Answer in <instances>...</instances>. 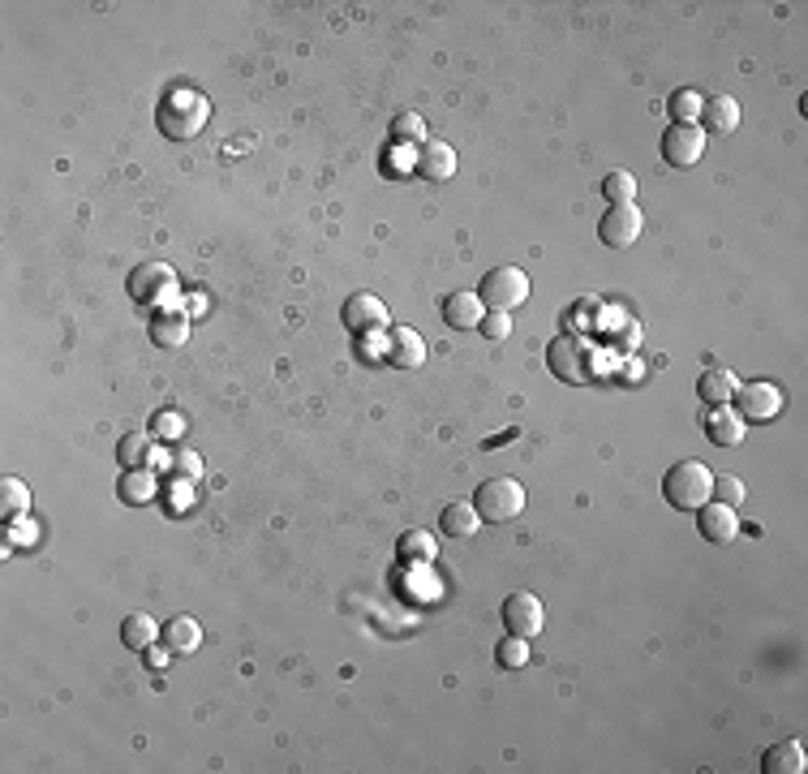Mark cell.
Instances as JSON below:
<instances>
[{
	"instance_id": "obj_30",
	"label": "cell",
	"mask_w": 808,
	"mask_h": 774,
	"mask_svg": "<svg viewBox=\"0 0 808 774\" xmlns=\"http://www.w3.org/2000/svg\"><path fill=\"white\" fill-rule=\"evenodd\" d=\"M495 658H499V667H525L529 663V641L503 633V641L495 645Z\"/></svg>"
},
{
	"instance_id": "obj_13",
	"label": "cell",
	"mask_w": 808,
	"mask_h": 774,
	"mask_svg": "<svg viewBox=\"0 0 808 774\" xmlns=\"http://www.w3.org/2000/svg\"><path fill=\"white\" fill-rule=\"evenodd\" d=\"M482 319H486V306H482L478 293L460 289V293H447L443 297V323L447 327H456V332H473Z\"/></svg>"
},
{
	"instance_id": "obj_31",
	"label": "cell",
	"mask_w": 808,
	"mask_h": 774,
	"mask_svg": "<svg viewBox=\"0 0 808 774\" xmlns=\"http://www.w3.org/2000/svg\"><path fill=\"white\" fill-rule=\"evenodd\" d=\"M392 138H400V142H426V121L417 117V112H400V117L392 121Z\"/></svg>"
},
{
	"instance_id": "obj_10",
	"label": "cell",
	"mask_w": 808,
	"mask_h": 774,
	"mask_svg": "<svg viewBox=\"0 0 808 774\" xmlns=\"http://www.w3.org/2000/svg\"><path fill=\"white\" fill-rule=\"evenodd\" d=\"M172 284H177V271L168 263H142L129 271V297L142 301V306L164 301V293H172Z\"/></svg>"
},
{
	"instance_id": "obj_33",
	"label": "cell",
	"mask_w": 808,
	"mask_h": 774,
	"mask_svg": "<svg viewBox=\"0 0 808 774\" xmlns=\"http://www.w3.org/2000/svg\"><path fill=\"white\" fill-rule=\"evenodd\" d=\"M478 332L486 336V340H508V332H512V319L503 310H486V319L478 323Z\"/></svg>"
},
{
	"instance_id": "obj_35",
	"label": "cell",
	"mask_w": 808,
	"mask_h": 774,
	"mask_svg": "<svg viewBox=\"0 0 808 774\" xmlns=\"http://www.w3.org/2000/svg\"><path fill=\"white\" fill-rule=\"evenodd\" d=\"M172 469H177L185 482H198L202 478V461H198L194 452H177V456H172Z\"/></svg>"
},
{
	"instance_id": "obj_6",
	"label": "cell",
	"mask_w": 808,
	"mask_h": 774,
	"mask_svg": "<svg viewBox=\"0 0 808 774\" xmlns=\"http://www.w3.org/2000/svg\"><path fill=\"white\" fill-rule=\"evenodd\" d=\"M641 233H645V215L637 211V203L606 207V215L598 220V237H602V246H611V250L637 246Z\"/></svg>"
},
{
	"instance_id": "obj_34",
	"label": "cell",
	"mask_w": 808,
	"mask_h": 774,
	"mask_svg": "<svg viewBox=\"0 0 808 774\" xmlns=\"http://www.w3.org/2000/svg\"><path fill=\"white\" fill-rule=\"evenodd\" d=\"M155 435H185V418H181V413L177 409H160V413H155Z\"/></svg>"
},
{
	"instance_id": "obj_11",
	"label": "cell",
	"mask_w": 808,
	"mask_h": 774,
	"mask_svg": "<svg viewBox=\"0 0 808 774\" xmlns=\"http://www.w3.org/2000/svg\"><path fill=\"white\" fill-rule=\"evenodd\" d=\"M340 319H344V327H349V332L370 336V332H383V327H387V306H383V301L374 297V293H353L349 301H344Z\"/></svg>"
},
{
	"instance_id": "obj_4",
	"label": "cell",
	"mask_w": 808,
	"mask_h": 774,
	"mask_svg": "<svg viewBox=\"0 0 808 774\" xmlns=\"http://www.w3.org/2000/svg\"><path fill=\"white\" fill-rule=\"evenodd\" d=\"M478 297H482V306L512 314L516 306H525V301H529V276H525L521 267H508V263H503V267H490L486 276H482Z\"/></svg>"
},
{
	"instance_id": "obj_21",
	"label": "cell",
	"mask_w": 808,
	"mask_h": 774,
	"mask_svg": "<svg viewBox=\"0 0 808 774\" xmlns=\"http://www.w3.org/2000/svg\"><path fill=\"white\" fill-rule=\"evenodd\" d=\"M164 637V628L151 620V615H125V624H121V641L129 645V650H151L155 641Z\"/></svg>"
},
{
	"instance_id": "obj_16",
	"label": "cell",
	"mask_w": 808,
	"mask_h": 774,
	"mask_svg": "<svg viewBox=\"0 0 808 774\" xmlns=\"http://www.w3.org/2000/svg\"><path fill=\"white\" fill-rule=\"evenodd\" d=\"M744 430H748V422H744L731 405H714L710 422H705V435H710V439L718 443V448H735V443L744 439Z\"/></svg>"
},
{
	"instance_id": "obj_24",
	"label": "cell",
	"mask_w": 808,
	"mask_h": 774,
	"mask_svg": "<svg viewBox=\"0 0 808 774\" xmlns=\"http://www.w3.org/2000/svg\"><path fill=\"white\" fill-rule=\"evenodd\" d=\"M435 534L430 529H409V534H400L396 542V555L404 559V564H430L435 559Z\"/></svg>"
},
{
	"instance_id": "obj_3",
	"label": "cell",
	"mask_w": 808,
	"mask_h": 774,
	"mask_svg": "<svg viewBox=\"0 0 808 774\" xmlns=\"http://www.w3.org/2000/svg\"><path fill=\"white\" fill-rule=\"evenodd\" d=\"M473 508L486 525H508L525 512V486L512 482V478H486L473 495Z\"/></svg>"
},
{
	"instance_id": "obj_20",
	"label": "cell",
	"mask_w": 808,
	"mask_h": 774,
	"mask_svg": "<svg viewBox=\"0 0 808 774\" xmlns=\"http://www.w3.org/2000/svg\"><path fill=\"white\" fill-rule=\"evenodd\" d=\"M164 645L172 654H194L202 645V628L198 620H190V615H177V620L164 624Z\"/></svg>"
},
{
	"instance_id": "obj_32",
	"label": "cell",
	"mask_w": 808,
	"mask_h": 774,
	"mask_svg": "<svg viewBox=\"0 0 808 774\" xmlns=\"http://www.w3.org/2000/svg\"><path fill=\"white\" fill-rule=\"evenodd\" d=\"M744 482L740 478H731V473H723V478H714V499L718 504H727V508H735V504H744Z\"/></svg>"
},
{
	"instance_id": "obj_17",
	"label": "cell",
	"mask_w": 808,
	"mask_h": 774,
	"mask_svg": "<svg viewBox=\"0 0 808 774\" xmlns=\"http://www.w3.org/2000/svg\"><path fill=\"white\" fill-rule=\"evenodd\" d=\"M439 529H443L447 538H473V534L482 529V516H478V508H473L469 499H456V504L443 508Z\"/></svg>"
},
{
	"instance_id": "obj_26",
	"label": "cell",
	"mask_w": 808,
	"mask_h": 774,
	"mask_svg": "<svg viewBox=\"0 0 808 774\" xmlns=\"http://www.w3.org/2000/svg\"><path fill=\"white\" fill-rule=\"evenodd\" d=\"M31 508V486L22 478H0V516H26Z\"/></svg>"
},
{
	"instance_id": "obj_22",
	"label": "cell",
	"mask_w": 808,
	"mask_h": 774,
	"mask_svg": "<svg viewBox=\"0 0 808 774\" xmlns=\"http://www.w3.org/2000/svg\"><path fill=\"white\" fill-rule=\"evenodd\" d=\"M151 340L160 344V349H181V344L190 340V319H185V314H155Z\"/></svg>"
},
{
	"instance_id": "obj_28",
	"label": "cell",
	"mask_w": 808,
	"mask_h": 774,
	"mask_svg": "<svg viewBox=\"0 0 808 774\" xmlns=\"http://www.w3.org/2000/svg\"><path fill=\"white\" fill-rule=\"evenodd\" d=\"M602 194H606V203H611V207L632 203V198H637V177H632V172H624V168L606 172V177H602Z\"/></svg>"
},
{
	"instance_id": "obj_2",
	"label": "cell",
	"mask_w": 808,
	"mask_h": 774,
	"mask_svg": "<svg viewBox=\"0 0 808 774\" xmlns=\"http://www.w3.org/2000/svg\"><path fill=\"white\" fill-rule=\"evenodd\" d=\"M662 495H667L671 508L697 512L701 504H710L714 499V473L705 469L701 461H680V465L667 469V478H662Z\"/></svg>"
},
{
	"instance_id": "obj_8",
	"label": "cell",
	"mask_w": 808,
	"mask_h": 774,
	"mask_svg": "<svg viewBox=\"0 0 808 774\" xmlns=\"http://www.w3.org/2000/svg\"><path fill=\"white\" fill-rule=\"evenodd\" d=\"M503 628H508L512 637H538L542 628H546V607H542V598L538 594H529V590H521V594H512L508 602H503Z\"/></svg>"
},
{
	"instance_id": "obj_14",
	"label": "cell",
	"mask_w": 808,
	"mask_h": 774,
	"mask_svg": "<svg viewBox=\"0 0 808 774\" xmlns=\"http://www.w3.org/2000/svg\"><path fill=\"white\" fill-rule=\"evenodd\" d=\"M387 362L400 370H417L426 362V340L413 332V327H392L387 332Z\"/></svg>"
},
{
	"instance_id": "obj_9",
	"label": "cell",
	"mask_w": 808,
	"mask_h": 774,
	"mask_svg": "<svg viewBox=\"0 0 808 774\" xmlns=\"http://www.w3.org/2000/svg\"><path fill=\"white\" fill-rule=\"evenodd\" d=\"M705 129L701 125H671L667 134H662V160L671 168H692L705 155Z\"/></svg>"
},
{
	"instance_id": "obj_18",
	"label": "cell",
	"mask_w": 808,
	"mask_h": 774,
	"mask_svg": "<svg viewBox=\"0 0 808 774\" xmlns=\"http://www.w3.org/2000/svg\"><path fill=\"white\" fill-rule=\"evenodd\" d=\"M701 117H705V125H701L705 134H731L740 125V104L731 95H714V99H705Z\"/></svg>"
},
{
	"instance_id": "obj_27",
	"label": "cell",
	"mask_w": 808,
	"mask_h": 774,
	"mask_svg": "<svg viewBox=\"0 0 808 774\" xmlns=\"http://www.w3.org/2000/svg\"><path fill=\"white\" fill-rule=\"evenodd\" d=\"M671 117H675V125H697V117H701V108H705V95L701 91H692V86H684V91H675L671 95Z\"/></svg>"
},
{
	"instance_id": "obj_15",
	"label": "cell",
	"mask_w": 808,
	"mask_h": 774,
	"mask_svg": "<svg viewBox=\"0 0 808 774\" xmlns=\"http://www.w3.org/2000/svg\"><path fill=\"white\" fill-rule=\"evenodd\" d=\"M417 172H422L426 181H452L456 177V151L447 147V142L426 138L422 147H417Z\"/></svg>"
},
{
	"instance_id": "obj_1",
	"label": "cell",
	"mask_w": 808,
	"mask_h": 774,
	"mask_svg": "<svg viewBox=\"0 0 808 774\" xmlns=\"http://www.w3.org/2000/svg\"><path fill=\"white\" fill-rule=\"evenodd\" d=\"M155 121H160V134L164 138L190 142V138H198L202 129H207L211 104H207V95L190 91V86H177V91H168L160 99V117H155Z\"/></svg>"
},
{
	"instance_id": "obj_25",
	"label": "cell",
	"mask_w": 808,
	"mask_h": 774,
	"mask_svg": "<svg viewBox=\"0 0 808 774\" xmlns=\"http://www.w3.org/2000/svg\"><path fill=\"white\" fill-rule=\"evenodd\" d=\"M155 491H160V482H155L151 469H142V465L125 469V478H121V499L125 504H151Z\"/></svg>"
},
{
	"instance_id": "obj_23",
	"label": "cell",
	"mask_w": 808,
	"mask_h": 774,
	"mask_svg": "<svg viewBox=\"0 0 808 774\" xmlns=\"http://www.w3.org/2000/svg\"><path fill=\"white\" fill-rule=\"evenodd\" d=\"M735 387H740V379H735L731 370L714 366V370H705V375H701L697 392H701V400H705V405H727V400L735 396Z\"/></svg>"
},
{
	"instance_id": "obj_5",
	"label": "cell",
	"mask_w": 808,
	"mask_h": 774,
	"mask_svg": "<svg viewBox=\"0 0 808 774\" xmlns=\"http://www.w3.org/2000/svg\"><path fill=\"white\" fill-rule=\"evenodd\" d=\"M731 400H735V413H740L744 422H774L778 413H783V387H774L766 379L740 383Z\"/></svg>"
},
{
	"instance_id": "obj_19",
	"label": "cell",
	"mask_w": 808,
	"mask_h": 774,
	"mask_svg": "<svg viewBox=\"0 0 808 774\" xmlns=\"http://www.w3.org/2000/svg\"><path fill=\"white\" fill-rule=\"evenodd\" d=\"M808 762H804V749L800 740H778L766 749V757H761V770L766 774H800Z\"/></svg>"
},
{
	"instance_id": "obj_36",
	"label": "cell",
	"mask_w": 808,
	"mask_h": 774,
	"mask_svg": "<svg viewBox=\"0 0 808 774\" xmlns=\"http://www.w3.org/2000/svg\"><path fill=\"white\" fill-rule=\"evenodd\" d=\"M147 667L164 671V667H168V650H160V645H151V650H147Z\"/></svg>"
},
{
	"instance_id": "obj_29",
	"label": "cell",
	"mask_w": 808,
	"mask_h": 774,
	"mask_svg": "<svg viewBox=\"0 0 808 774\" xmlns=\"http://www.w3.org/2000/svg\"><path fill=\"white\" fill-rule=\"evenodd\" d=\"M151 439L142 435V430H129V435H121V443H117V456H121V465L125 469H138L142 461H151Z\"/></svg>"
},
{
	"instance_id": "obj_12",
	"label": "cell",
	"mask_w": 808,
	"mask_h": 774,
	"mask_svg": "<svg viewBox=\"0 0 808 774\" xmlns=\"http://www.w3.org/2000/svg\"><path fill=\"white\" fill-rule=\"evenodd\" d=\"M701 516H697V529H701V538L705 542H718V547H727V542H735V534H740V516H735V508H727V504H701L697 508Z\"/></svg>"
},
{
	"instance_id": "obj_7",
	"label": "cell",
	"mask_w": 808,
	"mask_h": 774,
	"mask_svg": "<svg viewBox=\"0 0 808 774\" xmlns=\"http://www.w3.org/2000/svg\"><path fill=\"white\" fill-rule=\"evenodd\" d=\"M546 366H551L555 379L581 383V379H589V349L576 336H555L546 344Z\"/></svg>"
}]
</instances>
